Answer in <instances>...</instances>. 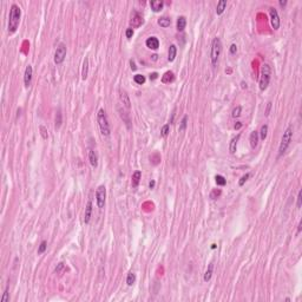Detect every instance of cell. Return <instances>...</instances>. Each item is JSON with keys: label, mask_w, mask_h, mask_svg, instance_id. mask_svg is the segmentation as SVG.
<instances>
[{"label": "cell", "mask_w": 302, "mask_h": 302, "mask_svg": "<svg viewBox=\"0 0 302 302\" xmlns=\"http://www.w3.org/2000/svg\"><path fill=\"white\" fill-rule=\"evenodd\" d=\"M225 7H227V1H225V0H220V1L217 3V6H216V13L218 15L222 14L224 12Z\"/></svg>", "instance_id": "24"}, {"label": "cell", "mask_w": 302, "mask_h": 302, "mask_svg": "<svg viewBox=\"0 0 302 302\" xmlns=\"http://www.w3.org/2000/svg\"><path fill=\"white\" fill-rule=\"evenodd\" d=\"M242 87L244 88V87H247V84H244V83H242Z\"/></svg>", "instance_id": "51"}, {"label": "cell", "mask_w": 302, "mask_h": 302, "mask_svg": "<svg viewBox=\"0 0 302 302\" xmlns=\"http://www.w3.org/2000/svg\"><path fill=\"white\" fill-rule=\"evenodd\" d=\"M46 249H47V242H46V241H41V243H40V246H39V248H38V254H39V255L44 254Z\"/></svg>", "instance_id": "29"}, {"label": "cell", "mask_w": 302, "mask_h": 302, "mask_svg": "<svg viewBox=\"0 0 302 302\" xmlns=\"http://www.w3.org/2000/svg\"><path fill=\"white\" fill-rule=\"evenodd\" d=\"M270 109H271V102H268V104H267V109H265V116H268L269 114V112H270Z\"/></svg>", "instance_id": "43"}, {"label": "cell", "mask_w": 302, "mask_h": 302, "mask_svg": "<svg viewBox=\"0 0 302 302\" xmlns=\"http://www.w3.org/2000/svg\"><path fill=\"white\" fill-rule=\"evenodd\" d=\"M32 73H33V69L31 65L26 66V70H25V74H24V83H25V86L28 87L31 85V81H32Z\"/></svg>", "instance_id": "10"}, {"label": "cell", "mask_w": 302, "mask_h": 302, "mask_svg": "<svg viewBox=\"0 0 302 302\" xmlns=\"http://www.w3.org/2000/svg\"><path fill=\"white\" fill-rule=\"evenodd\" d=\"M135 281H136V275L132 273V271H130V273L128 274V277H126V283H128V286H132V284L135 283Z\"/></svg>", "instance_id": "28"}, {"label": "cell", "mask_w": 302, "mask_h": 302, "mask_svg": "<svg viewBox=\"0 0 302 302\" xmlns=\"http://www.w3.org/2000/svg\"><path fill=\"white\" fill-rule=\"evenodd\" d=\"M270 77H271V69L268 64H263L261 69V78H260V90L264 91L267 90L269 83H270Z\"/></svg>", "instance_id": "5"}, {"label": "cell", "mask_w": 302, "mask_h": 302, "mask_svg": "<svg viewBox=\"0 0 302 302\" xmlns=\"http://www.w3.org/2000/svg\"><path fill=\"white\" fill-rule=\"evenodd\" d=\"M241 111H242V107H241V106H236V107L232 110L231 116H232L234 118H237V117H239V116H241Z\"/></svg>", "instance_id": "33"}, {"label": "cell", "mask_w": 302, "mask_h": 302, "mask_svg": "<svg viewBox=\"0 0 302 302\" xmlns=\"http://www.w3.org/2000/svg\"><path fill=\"white\" fill-rule=\"evenodd\" d=\"M237 52V46H236V44H231L230 45V53L231 54H235Z\"/></svg>", "instance_id": "42"}, {"label": "cell", "mask_w": 302, "mask_h": 302, "mask_svg": "<svg viewBox=\"0 0 302 302\" xmlns=\"http://www.w3.org/2000/svg\"><path fill=\"white\" fill-rule=\"evenodd\" d=\"M269 13H270L271 27H273L274 29H279V27H280V17H279L277 11H276L274 7H270V8H269Z\"/></svg>", "instance_id": "8"}, {"label": "cell", "mask_w": 302, "mask_h": 302, "mask_svg": "<svg viewBox=\"0 0 302 302\" xmlns=\"http://www.w3.org/2000/svg\"><path fill=\"white\" fill-rule=\"evenodd\" d=\"M222 52V43L221 39L218 37L213 39V43H211V51H210V59H211V64H213L214 67H216L217 63H218V58L221 55Z\"/></svg>", "instance_id": "3"}, {"label": "cell", "mask_w": 302, "mask_h": 302, "mask_svg": "<svg viewBox=\"0 0 302 302\" xmlns=\"http://www.w3.org/2000/svg\"><path fill=\"white\" fill-rule=\"evenodd\" d=\"M215 180H216L217 185H221V187H223V185H225V184H227V180H225V178H224L222 175H216Z\"/></svg>", "instance_id": "27"}, {"label": "cell", "mask_w": 302, "mask_h": 302, "mask_svg": "<svg viewBox=\"0 0 302 302\" xmlns=\"http://www.w3.org/2000/svg\"><path fill=\"white\" fill-rule=\"evenodd\" d=\"M143 24V17L139 12L133 11L132 15H131V20H130V25L132 27H139Z\"/></svg>", "instance_id": "9"}, {"label": "cell", "mask_w": 302, "mask_h": 302, "mask_svg": "<svg viewBox=\"0 0 302 302\" xmlns=\"http://www.w3.org/2000/svg\"><path fill=\"white\" fill-rule=\"evenodd\" d=\"M63 269H64V263H63V262H60V263H58V265H57V268H55V270H54V271H55L57 274H59Z\"/></svg>", "instance_id": "39"}, {"label": "cell", "mask_w": 302, "mask_h": 302, "mask_svg": "<svg viewBox=\"0 0 302 302\" xmlns=\"http://www.w3.org/2000/svg\"><path fill=\"white\" fill-rule=\"evenodd\" d=\"M120 100H122V103L124 104V106L126 107V109H130L131 107V103H130V98H129V95L126 93V91H124V90H120Z\"/></svg>", "instance_id": "13"}, {"label": "cell", "mask_w": 302, "mask_h": 302, "mask_svg": "<svg viewBox=\"0 0 302 302\" xmlns=\"http://www.w3.org/2000/svg\"><path fill=\"white\" fill-rule=\"evenodd\" d=\"M169 130H170V125H169V124H165V125L162 128V130H161V133H162V136H163V137L168 136V133H169Z\"/></svg>", "instance_id": "35"}, {"label": "cell", "mask_w": 302, "mask_h": 302, "mask_svg": "<svg viewBox=\"0 0 302 302\" xmlns=\"http://www.w3.org/2000/svg\"><path fill=\"white\" fill-rule=\"evenodd\" d=\"M65 57H66V45L64 43H60L57 46V50L54 53V63L57 65L62 64L65 60Z\"/></svg>", "instance_id": "6"}, {"label": "cell", "mask_w": 302, "mask_h": 302, "mask_svg": "<svg viewBox=\"0 0 302 302\" xmlns=\"http://www.w3.org/2000/svg\"><path fill=\"white\" fill-rule=\"evenodd\" d=\"M187 26V18L184 15H180L177 19V29L178 31H183Z\"/></svg>", "instance_id": "20"}, {"label": "cell", "mask_w": 302, "mask_h": 302, "mask_svg": "<svg viewBox=\"0 0 302 302\" xmlns=\"http://www.w3.org/2000/svg\"><path fill=\"white\" fill-rule=\"evenodd\" d=\"M157 77H158V74H157L156 72H154V73H151V74H150V79H151V80H155Z\"/></svg>", "instance_id": "44"}, {"label": "cell", "mask_w": 302, "mask_h": 302, "mask_svg": "<svg viewBox=\"0 0 302 302\" xmlns=\"http://www.w3.org/2000/svg\"><path fill=\"white\" fill-rule=\"evenodd\" d=\"M97 120H98V125H99L102 135L103 136H109L111 130H110V124H109V120H107V116H106L104 109H100L98 111Z\"/></svg>", "instance_id": "4"}, {"label": "cell", "mask_w": 302, "mask_h": 302, "mask_svg": "<svg viewBox=\"0 0 302 302\" xmlns=\"http://www.w3.org/2000/svg\"><path fill=\"white\" fill-rule=\"evenodd\" d=\"M301 202H302V192L301 190L298 191V195H297V209L301 208Z\"/></svg>", "instance_id": "40"}, {"label": "cell", "mask_w": 302, "mask_h": 302, "mask_svg": "<svg viewBox=\"0 0 302 302\" xmlns=\"http://www.w3.org/2000/svg\"><path fill=\"white\" fill-rule=\"evenodd\" d=\"M10 301V296H8V287H6L5 291H4V295L1 297V302H7Z\"/></svg>", "instance_id": "38"}, {"label": "cell", "mask_w": 302, "mask_h": 302, "mask_svg": "<svg viewBox=\"0 0 302 302\" xmlns=\"http://www.w3.org/2000/svg\"><path fill=\"white\" fill-rule=\"evenodd\" d=\"M241 128H242V123H241V122H236V124H235V129H236V130H239Z\"/></svg>", "instance_id": "45"}, {"label": "cell", "mask_w": 302, "mask_h": 302, "mask_svg": "<svg viewBox=\"0 0 302 302\" xmlns=\"http://www.w3.org/2000/svg\"><path fill=\"white\" fill-rule=\"evenodd\" d=\"M145 44H146V46H147L149 48H151V50H157V48L159 47V40H158V38H156V37H150V38H147L146 41H145Z\"/></svg>", "instance_id": "11"}, {"label": "cell", "mask_w": 302, "mask_h": 302, "mask_svg": "<svg viewBox=\"0 0 302 302\" xmlns=\"http://www.w3.org/2000/svg\"><path fill=\"white\" fill-rule=\"evenodd\" d=\"M173 80H175V74H173V72H171V71L165 72V73L163 74V77H162V83H164V84H170V83H172Z\"/></svg>", "instance_id": "18"}, {"label": "cell", "mask_w": 302, "mask_h": 302, "mask_svg": "<svg viewBox=\"0 0 302 302\" xmlns=\"http://www.w3.org/2000/svg\"><path fill=\"white\" fill-rule=\"evenodd\" d=\"M187 122H188V116H184L182 122H180V125H179V131H184L185 128H187Z\"/></svg>", "instance_id": "32"}, {"label": "cell", "mask_w": 302, "mask_h": 302, "mask_svg": "<svg viewBox=\"0 0 302 302\" xmlns=\"http://www.w3.org/2000/svg\"><path fill=\"white\" fill-rule=\"evenodd\" d=\"M163 5L164 4H163L162 0H152V1H150V6L155 12H159L163 8Z\"/></svg>", "instance_id": "19"}, {"label": "cell", "mask_w": 302, "mask_h": 302, "mask_svg": "<svg viewBox=\"0 0 302 302\" xmlns=\"http://www.w3.org/2000/svg\"><path fill=\"white\" fill-rule=\"evenodd\" d=\"M133 80H135L137 84L142 85V84H144V83H145V77H144V76H142V74H136V76L133 77Z\"/></svg>", "instance_id": "30"}, {"label": "cell", "mask_w": 302, "mask_h": 302, "mask_svg": "<svg viewBox=\"0 0 302 302\" xmlns=\"http://www.w3.org/2000/svg\"><path fill=\"white\" fill-rule=\"evenodd\" d=\"M88 74V58L85 57L83 62V69H81V79L85 80Z\"/></svg>", "instance_id": "14"}, {"label": "cell", "mask_w": 302, "mask_h": 302, "mask_svg": "<svg viewBox=\"0 0 302 302\" xmlns=\"http://www.w3.org/2000/svg\"><path fill=\"white\" fill-rule=\"evenodd\" d=\"M88 161H90V164H91L93 168H97V165H98V157H97V155H96V152L93 150H90Z\"/></svg>", "instance_id": "17"}, {"label": "cell", "mask_w": 302, "mask_h": 302, "mask_svg": "<svg viewBox=\"0 0 302 302\" xmlns=\"http://www.w3.org/2000/svg\"><path fill=\"white\" fill-rule=\"evenodd\" d=\"M91 214H92V202L88 201L85 208V214H84V222L87 224L90 222V218H91Z\"/></svg>", "instance_id": "12"}, {"label": "cell", "mask_w": 302, "mask_h": 302, "mask_svg": "<svg viewBox=\"0 0 302 302\" xmlns=\"http://www.w3.org/2000/svg\"><path fill=\"white\" fill-rule=\"evenodd\" d=\"M140 178H142V172H140L139 170L135 171V172H133V175H132V187H133V188L138 187Z\"/></svg>", "instance_id": "23"}, {"label": "cell", "mask_w": 302, "mask_h": 302, "mask_svg": "<svg viewBox=\"0 0 302 302\" xmlns=\"http://www.w3.org/2000/svg\"><path fill=\"white\" fill-rule=\"evenodd\" d=\"M21 10L17 4H12L10 8V18H8V33L12 34L17 31V28L20 22Z\"/></svg>", "instance_id": "1"}, {"label": "cell", "mask_w": 302, "mask_h": 302, "mask_svg": "<svg viewBox=\"0 0 302 302\" xmlns=\"http://www.w3.org/2000/svg\"><path fill=\"white\" fill-rule=\"evenodd\" d=\"M249 176H250L249 173H246V175H243L242 177H241V179H239V182H238V185H239V187H242V185H243V184H244V183L247 182V180H248Z\"/></svg>", "instance_id": "34"}, {"label": "cell", "mask_w": 302, "mask_h": 302, "mask_svg": "<svg viewBox=\"0 0 302 302\" xmlns=\"http://www.w3.org/2000/svg\"><path fill=\"white\" fill-rule=\"evenodd\" d=\"M300 231H301V222L298 223V225H297V234H300Z\"/></svg>", "instance_id": "49"}, {"label": "cell", "mask_w": 302, "mask_h": 302, "mask_svg": "<svg viewBox=\"0 0 302 302\" xmlns=\"http://www.w3.org/2000/svg\"><path fill=\"white\" fill-rule=\"evenodd\" d=\"M152 57V60H157V54H154V55H151Z\"/></svg>", "instance_id": "50"}, {"label": "cell", "mask_w": 302, "mask_h": 302, "mask_svg": "<svg viewBox=\"0 0 302 302\" xmlns=\"http://www.w3.org/2000/svg\"><path fill=\"white\" fill-rule=\"evenodd\" d=\"M239 137H241V135L238 133L236 137H234V138L230 140V144H229V151H230V154H235V152H236V150H237V142H238Z\"/></svg>", "instance_id": "16"}, {"label": "cell", "mask_w": 302, "mask_h": 302, "mask_svg": "<svg viewBox=\"0 0 302 302\" xmlns=\"http://www.w3.org/2000/svg\"><path fill=\"white\" fill-rule=\"evenodd\" d=\"M130 65H131V69H132L133 71L137 69V67H136V64H135V62H133V60H131V62H130Z\"/></svg>", "instance_id": "47"}, {"label": "cell", "mask_w": 302, "mask_h": 302, "mask_svg": "<svg viewBox=\"0 0 302 302\" xmlns=\"http://www.w3.org/2000/svg\"><path fill=\"white\" fill-rule=\"evenodd\" d=\"M293 125H289L284 132H283V136L281 138V143H280V146H279V157H281L288 149V146L290 145V142L293 139Z\"/></svg>", "instance_id": "2"}, {"label": "cell", "mask_w": 302, "mask_h": 302, "mask_svg": "<svg viewBox=\"0 0 302 302\" xmlns=\"http://www.w3.org/2000/svg\"><path fill=\"white\" fill-rule=\"evenodd\" d=\"M176 54H177V47L176 45H170L169 47V53H168V60L169 62H173L175 58H176Z\"/></svg>", "instance_id": "21"}, {"label": "cell", "mask_w": 302, "mask_h": 302, "mask_svg": "<svg viewBox=\"0 0 302 302\" xmlns=\"http://www.w3.org/2000/svg\"><path fill=\"white\" fill-rule=\"evenodd\" d=\"M60 125H62V112H60V110H58L55 116V128H59Z\"/></svg>", "instance_id": "31"}, {"label": "cell", "mask_w": 302, "mask_h": 302, "mask_svg": "<svg viewBox=\"0 0 302 302\" xmlns=\"http://www.w3.org/2000/svg\"><path fill=\"white\" fill-rule=\"evenodd\" d=\"M279 4H280V6H286V5H287V1H286V0H280Z\"/></svg>", "instance_id": "48"}, {"label": "cell", "mask_w": 302, "mask_h": 302, "mask_svg": "<svg viewBox=\"0 0 302 302\" xmlns=\"http://www.w3.org/2000/svg\"><path fill=\"white\" fill-rule=\"evenodd\" d=\"M258 131H253L251 133H250V137H249V140H250V146L253 147V149H255L256 146H257V144H258Z\"/></svg>", "instance_id": "15"}, {"label": "cell", "mask_w": 302, "mask_h": 302, "mask_svg": "<svg viewBox=\"0 0 302 302\" xmlns=\"http://www.w3.org/2000/svg\"><path fill=\"white\" fill-rule=\"evenodd\" d=\"M213 273H214V264H213V263H210V264L208 265V269H206L205 274H204V277H203V280H204L205 282L210 281L211 276H213Z\"/></svg>", "instance_id": "22"}, {"label": "cell", "mask_w": 302, "mask_h": 302, "mask_svg": "<svg viewBox=\"0 0 302 302\" xmlns=\"http://www.w3.org/2000/svg\"><path fill=\"white\" fill-rule=\"evenodd\" d=\"M155 184H156V182H155V180H151V182L149 183V187H150V189H154Z\"/></svg>", "instance_id": "46"}, {"label": "cell", "mask_w": 302, "mask_h": 302, "mask_svg": "<svg viewBox=\"0 0 302 302\" xmlns=\"http://www.w3.org/2000/svg\"><path fill=\"white\" fill-rule=\"evenodd\" d=\"M170 24H171V19L168 18V17H161V18L158 19V25L162 26V27H164V28L169 27Z\"/></svg>", "instance_id": "25"}, {"label": "cell", "mask_w": 302, "mask_h": 302, "mask_svg": "<svg viewBox=\"0 0 302 302\" xmlns=\"http://www.w3.org/2000/svg\"><path fill=\"white\" fill-rule=\"evenodd\" d=\"M267 133H268V125L264 124V125H262V128H261V130L258 132V137L264 140L267 138Z\"/></svg>", "instance_id": "26"}, {"label": "cell", "mask_w": 302, "mask_h": 302, "mask_svg": "<svg viewBox=\"0 0 302 302\" xmlns=\"http://www.w3.org/2000/svg\"><path fill=\"white\" fill-rule=\"evenodd\" d=\"M125 34H126V38H132V36H133V29L130 27V28H128L126 29V32H125Z\"/></svg>", "instance_id": "41"}, {"label": "cell", "mask_w": 302, "mask_h": 302, "mask_svg": "<svg viewBox=\"0 0 302 302\" xmlns=\"http://www.w3.org/2000/svg\"><path fill=\"white\" fill-rule=\"evenodd\" d=\"M105 199H106V188H105V185H99L96 191V201H97V205L99 209L104 208Z\"/></svg>", "instance_id": "7"}, {"label": "cell", "mask_w": 302, "mask_h": 302, "mask_svg": "<svg viewBox=\"0 0 302 302\" xmlns=\"http://www.w3.org/2000/svg\"><path fill=\"white\" fill-rule=\"evenodd\" d=\"M220 195H221V190H220V189H215V190H213V192L210 194V197L213 198V199H216Z\"/></svg>", "instance_id": "37"}, {"label": "cell", "mask_w": 302, "mask_h": 302, "mask_svg": "<svg viewBox=\"0 0 302 302\" xmlns=\"http://www.w3.org/2000/svg\"><path fill=\"white\" fill-rule=\"evenodd\" d=\"M39 130H40V133H41L43 138H44V139H47L48 135H47V130L45 129V126H44V125H40V126H39Z\"/></svg>", "instance_id": "36"}]
</instances>
